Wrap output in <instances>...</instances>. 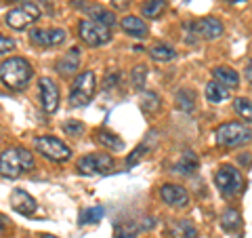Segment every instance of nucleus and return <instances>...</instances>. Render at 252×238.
I'll use <instances>...</instances> for the list:
<instances>
[{
  "mask_svg": "<svg viewBox=\"0 0 252 238\" xmlns=\"http://www.w3.org/2000/svg\"><path fill=\"white\" fill-rule=\"evenodd\" d=\"M34 156L23 146H11L2 150V154H0V175L6 179H17L26 173L34 171Z\"/></svg>",
  "mask_w": 252,
  "mask_h": 238,
  "instance_id": "1",
  "label": "nucleus"
},
{
  "mask_svg": "<svg viewBox=\"0 0 252 238\" xmlns=\"http://www.w3.org/2000/svg\"><path fill=\"white\" fill-rule=\"evenodd\" d=\"M32 76H34L32 63L23 57H9L0 63V80L11 91H23Z\"/></svg>",
  "mask_w": 252,
  "mask_h": 238,
  "instance_id": "2",
  "label": "nucleus"
},
{
  "mask_svg": "<svg viewBox=\"0 0 252 238\" xmlns=\"http://www.w3.org/2000/svg\"><path fill=\"white\" fill-rule=\"evenodd\" d=\"M252 141V129L246 122H223L215 129V144L219 148H240Z\"/></svg>",
  "mask_w": 252,
  "mask_h": 238,
  "instance_id": "3",
  "label": "nucleus"
},
{
  "mask_svg": "<svg viewBox=\"0 0 252 238\" xmlns=\"http://www.w3.org/2000/svg\"><path fill=\"white\" fill-rule=\"evenodd\" d=\"M97 93V76L93 70H84L76 76L74 84L69 86V106L74 108H84L91 104V99Z\"/></svg>",
  "mask_w": 252,
  "mask_h": 238,
  "instance_id": "4",
  "label": "nucleus"
},
{
  "mask_svg": "<svg viewBox=\"0 0 252 238\" xmlns=\"http://www.w3.org/2000/svg\"><path fill=\"white\" fill-rule=\"evenodd\" d=\"M215 186L225 200H231L244 190L242 171H238L233 164H220L215 173Z\"/></svg>",
  "mask_w": 252,
  "mask_h": 238,
  "instance_id": "5",
  "label": "nucleus"
},
{
  "mask_svg": "<svg viewBox=\"0 0 252 238\" xmlns=\"http://www.w3.org/2000/svg\"><path fill=\"white\" fill-rule=\"evenodd\" d=\"M34 148L38 154H42L46 160L51 162H67L72 158V150H69L59 137L55 135H40L34 137Z\"/></svg>",
  "mask_w": 252,
  "mask_h": 238,
  "instance_id": "6",
  "label": "nucleus"
},
{
  "mask_svg": "<svg viewBox=\"0 0 252 238\" xmlns=\"http://www.w3.org/2000/svg\"><path fill=\"white\" fill-rule=\"evenodd\" d=\"M38 19H40V6L34 4V2H26L21 6H15V9H11L4 15V23L11 30H17V32L32 28Z\"/></svg>",
  "mask_w": 252,
  "mask_h": 238,
  "instance_id": "7",
  "label": "nucleus"
},
{
  "mask_svg": "<svg viewBox=\"0 0 252 238\" xmlns=\"http://www.w3.org/2000/svg\"><path fill=\"white\" fill-rule=\"evenodd\" d=\"M78 36L89 46H103L112 40V28L93 19H80V23H78Z\"/></svg>",
  "mask_w": 252,
  "mask_h": 238,
  "instance_id": "8",
  "label": "nucleus"
},
{
  "mask_svg": "<svg viewBox=\"0 0 252 238\" xmlns=\"http://www.w3.org/2000/svg\"><path fill=\"white\" fill-rule=\"evenodd\" d=\"M76 166L80 175H107L114 169V158L109 154H86L78 158Z\"/></svg>",
  "mask_w": 252,
  "mask_h": 238,
  "instance_id": "9",
  "label": "nucleus"
},
{
  "mask_svg": "<svg viewBox=\"0 0 252 238\" xmlns=\"http://www.w3.org/2000/svg\"><path fill=\"white\" fill-rule=\"evenodd\" d=\"M38 95H40V108L46 114H55L59 110L61 95H59V86L53 78L49 76L38 78Z\"/></svg>",
  "mask_w": 252,
  "mask_h": 238,
  "instance_id": "10",
  "label": "nucleus"
},
{
  "mask_svg": "<svg viewBox=\"0 0 252 238\" xmlns=\"http://www.w3.org/2000/svg\"><path fill=\"white\" fill-rule=\"evenodd\" d=\"M187 28L204 40H217V38L223 36V23L217 17H202L198 21H191Z\"/></svg>",
  "mask_w": 252,
  "mask_h": 238,
  "instance_id": "11",
  "label": "nucleus"
},
{
  "mask_svg": "<svg viewBox=\"0 0 252 238\" xmlns=\"http://www.w3.org/2000/svg\"><path fill=\"white\" fill-rule=\"evenodd\" d=\"M160 198L168 207H177V209H183L189 204V194L183 186H177V184H164L160 188Z\"/></svg>",
  "mask_w": 252,
  "mask_h": 238,
  "instance_id": "12",
  "label": "nucleus"
},
{
  "mask_svg": "<svg viewBox=\"0 0 252 238\" xmlns=\"http://www.w3.org/2000/svg\"><path fill=\"white\" fill-rule=\"evenodd\" d=\"M11 207H13V211H17L19 215L30 217V215H34V213H36L38 204H36L34 198H32V196L26 192V190L15 188L13 192H11Z\"/></svg>",
  "mask_w": 252,
  "mask_h": 238,
  "instance_id": "13",
  "label": "nucleus"
},
{
  "mask_svg": "<svg viewBox=\"0 0 252 238\" xmlns=\"http://www.w3.org/2000/svg\"><path fill=\"white\" fill-rule=\"evenodd\" d=\"M80 57H82V51L78 49V46H72V49L65 51L57 59V72L61 76H72V74H76L78 66H80Z\"/></svg>",
  "mask_w": 252,
  "mask_h": 238,
  "instance_id": "14",
  "label": "nucleus"
},
{
  "mask_svg": "<svg viewBox=\"0 0 252 238\" xmlns=\"http://www.w3.org/2000/svg\"><path fill=\"white\" fill-rule=\"evenodd\" d=\"M212 78H215V82L223 84L225 89H238L240 86V74L229 66H217L212 70Z\"/></svg>",
  "mask_w": 252,
  "mask_h": 238,
  "instance_id": "15",
  "label": "nucleus"
},
{
  "mask_svg": "<svg viewBox=\"0 0 252 238\" xmlns=\"http://www.w3.org/2000/svg\"><path fill=\"white\" fill-rule=\"evenodd\" d=\"M198 166H200L198 154L191 152V150H187V152L181 154V158L177 160V164H175V173L189 177V175H193V173L198 171Z\"/></svg>",
  "mask_w": 252,
  "mask_h": 238,
  "instance_id": "16",
  "label": "nucleus"
},
{
  "mask_svg": "<svg viewBox=\"0 0 252 238\" xmlns=\"http://www.w3.org/2000/svg\"><path fill=\"white\" fill-rule=\"evenodd\" d=\"M120 26L122 30L126 32L128 36H135V38H145L147 36V26H145V21L137 17V15H126V17L120 19Z\"/></svg>",
  "mask_w": 252,
  "mask_h": 238,
  "instance_id": "17",
  "label": "nucleus"
},
{
  "mask_svg": "<svg viewBox=\"0 0 252 238\" xmlns=\"http://www.w3.org/2000/svg\"><path fill=\"white\" fill-rule=\"evenodd\" d=\"M84 11H86V15H89L93 21L103 23V26H107V28H114L116 26V15L109 11V9H105V6L93 4V6H84Z\"/></svg>",
  "mask_w": 252,
  "mask_h": 238,
  "instance_id": "18",
  "label": "nucleus"
},
{
  "mask_svg": "<svg viewBox=\"0 0 252 238\" xmlns=\"http://www.w3.org/2000/svg\"><path fill=\"white\" fill-rule=\"evenodd\" d=\"M175 106L181 110V112H193L195 110V91L193 89H187V86H183V89H179L177 95H175Z\"/></svg>",
  "mask_w": 252,
  "mask_h": 238,
  "instance_id": "19",
  "label": "nucleus"
},
{
  "mask_svg": "<svg viewBox=\"0 0 252 238\" xmlns=\"http://www.w3.org/2000/svg\"><path fill=\"white\" fill-rule=\"evenodd\" d=\"M94 139H97L99 146H103L105 150H109V152H116V150H122V139L118 137L116 133L107 131V129H97V133H94Z\"/></svg>",
  "mask_w": 252,
  "mask_h": 238,
  "instance_id": "20",
  "label": "nucleus"
},
{
  "mask_svg": "<svg viewBox=\"0 0 252 238\" xmlns=\"http://www.w3.org/2000/svg\"><path fill=\"white\" fill-rule=\"evenodd\" d=\"M220 228H223L227 234L238 232V230L242 228V215H240V211L233 209V207L225 209L223 215H220Z\"/></svg>",
  "mask_w": 252,
  "mask_h": 238,
  "instance_id": "21",
  "label": "nucleus"
},
{
  "mask_svg": "<svg viewBox=\"0 0 252 238\" xmlns=\"http://www.w3.org/2000/svg\"><path fill=\"white\" fill-rule=\"evenodd\" d=\"M204 95H206V99L210 101V104H223V101L229 99V89H225L223 84L219 82H208L206 89H204Z\"/></svg>",
  "mask_w": 252,
  "mask_h": 238,
  "instance_id": "22",
  "label": "nucleus"
},
{
  "mask_svg": "<svg viewBox=\"0 0 252 238\" xmlns=\"http://www.w3.org/2000/svg\"><path fill=\"white\" fill-rule=\"evenodd\" d=\"M149 57L158 63H166L177 57V51L172 49L170 44H154L152 49H149Z\"/></svg>",
  "mask_w": 252,
  "mask_h": 238,
  "instance_id": "23",
  "label": "nucleus"
},
{
  "mask_svg": "<svg viewBox=\"0 0 252 238\" xmlns=\"http://www.w3.org/2000/svg\"><path fill=\"white\" fill-rule=\"evenodd\" d=\"M164 9H166V0H145L141 6V13L145 19H156L164 13Z\"/></svg>",
  "mask_w": 252,
  "mask_h": 238,
  "instance_id": "24",
  "label": "nucleus"
},
{
  "mask_svg": "<svg viewBox=\"0 0 252 238\" xmlns=\"http://www.w3.org/2000/svg\"><path fill=\"white\" fill-rule=\"evenodd\" d=\"M139 108H141V112L143 114H154L160 110V97H158L156 93L152 91H145L143 95H141V99H139Z\"/></svg>",
  "mask_w": 252,
  "mask_h": 238,
  "instance_id": "25",
  "label": "nucleus"
},
{
  "mask_svg": "<svg viewBox=\"0 0 252 238\" xmlns=\"http://www.w3.org/2000/svg\"><path fill=\"white\" fill-rule=\"evenodd\" d=\"M233 110H235V114H238L246 124H252V101L250 99L238 97L233 101Z\"/></svg>",
  "mask_w": 252,
  "mask_h": 238,
  "instance_id": "26",
  "label": "nucleus"
},
{
  "mask_svg": "<svg viewBox=\"0 0 252 238\" xmlns=\"http://www.w3.org/2000/svg\"><path fill=\"white\" fill-rule=\"evenodd\" d=\"M103 215H105V209L103 207H91V209H84L82 213H80V224L82 226H86V224H97V221H101L103 219Z\"/></svg>",
  "mask_w": 252,
  "mask_h": 238,
  "instance_id": "27",
  "label": "nucleus"
},
{
  "mask_svg": "<svg viewBox=\"0 0 252 238\" xmlns=\"http://www.w3.org/2000/svg\"><path fill=\"white\" fill-rule=\"evenodd\" d=\"M145 80H147V66L145 63H139V66H135L130 70V82L135 89H143Z\"/></svg>",
  "mask_w": 252,
  "mask_h": 238,
  "instance_id": "28",
  "label": "nucleus"
},
{
  "mask_svg": "<svg viewBox=\"0 0 252 238\" xmlns=\"http://www.w3.org/2000/svg\"><path fill=\"white\" fill-rule=\"evenodd\" d=\"M30 40L36 46H51V38H49V28H36L30 32Z\"/></svg>",
  "mask_w": 252,
  "mask_h": 238,
  "instance_id": "29",
  "label": "nucleus"
},
{
  "mask_svg": "<svg viewBox=\"0 0 252 238\" xmlns=\"http://www.w3.org/2000/svg\"><path fill=\"white\" fill-rule=\"evenodd\" d=\"M63 131H65L67 135H72V137H80V135L84 133V124L80 122V120H65L63 122Z\"/></svg>",
  "mask_w": 252,
  "mask_h": 238,
  "instance_id": "30",
  "label": "nucleus"
},
{
  "mask_svg": "<svg viewBox=\"0 0 252 238\" xmlns=\"http://www.w3.org/2000/svg\"><path fill=\"white\" fill-rule=\"evenodd\" d=\"M147 150H149V146H147V144H141V146H137V148L130 152V156L126 158V166H135V164L141 160V158H143V156L147 154Z\"/></svg>",
  "mask_w": 252,
  "mask_h": 238,
  "instance_id": "31",
  "label": "nucleus"
},
{
  "mask_svg": "<svg viewBox=\"0 0 252 238\" xmlns=\"http://www.w3.org/2000/svg\"><path fill=\"white\" fill-rule=\"evenodd\" d=\"M65 30L61 28H49V38H51V46H59L61 42H65Z\"/></svg>",
  "mask_w": 252,
  "mask_h": 238,
  "instance_id": "32",
  "label": "nucleus"
},
{
  "mask_svg": "<svg viewBox=\"0 0 252 238\" xmlns=\"http://www.w3.org/2000/svg\"><path fill=\"white\" fill-rule=\"evenodd\" d=\"M15 49V40L9 36H2L0 34V55H4V53H9Z\"/></svg>",
  "mask_w": 252,
  "mask_h": 238,
  "instance_id": "33",
  "label": "nucleus"
},
{
  "mask_svg": "<svg viewBox=\"0 0 252 238\" xmlns=\"http://www.w3.org/2000/svg\"><path fill=\"white\" fill-rule=\"evenodd\" d=\"M118 80H120V74H118V72L107 74V76H105V80H103V89H114Z\"/></svg>",
  "mask_w": 252,
  "mask_h": 238,
  "instance_id": "34",
  "label": "nucleus"
},
{
  "mask_svg": "<svg viewBox=\"0 0 252 238\" xmlns=\"http://www.w3.org/2000/svg\"><path fill=\"white\" fill-rule=\"evenodd\" d=\"M114 238H135V232H132V230H126V228H120V226H116Z\"/></svg>",
  "mask_w": 252,
  "mask_h": 238,
  "instance_id": "35",
  "label": "nucleus"
},
{
  "mask_svg": "<svg viewBox=\"0 0 252 238\" xmlns=\"http://www.w3.org/2000/svg\"><path fill=\"white\" fill-rule=\"evenodd\" d=\"M181 228H183L185 238H195V236H198V230H195L191 224H187V221H183V224H181Z\"/></svg>",
  "mask_w": 252,
  "mask_h": 238,
  "instance_id": "36",
  "label": "nucleus"
},
{
  "mask_svg": "<svg viewBox=\"0 0 252 238\" xmlns=\"http://www.w3.org/2000/svg\"><path fill=\"white\" fill-rule=\"evenodd\" d=\"M128 4H130L128 0H112V6H114V9H118V11H124Z\"/></svg>",
  "mask_w": 252,
  "mask_h": 238,
  "instance_id": "37",
  "label": "nucleus"
},
{
  "mask_svg": "<svg viewBox=\"0 0 252 238\" xmlns=\"http://www.w3.org/2000/svg\"><path fill=\"white\" fill-rule=\"evenodd\" d=\"M238 160H240V164L244 166V169H248L250 162H252V156H250V154H244V156H240V158H238Z\"/></svg>",
  "mask_w": 252,
  "mask_h": 238,
  "instance_id": "38",
  "label": "nucleus"
},
{
  "mask_svg": "<svg viewBox=\"0 0 252 238\" xmlns=\"http://www.w3.org/2000/svg\"><path fill=\"white\" fill-rule=\"evenodd\" d=\"M4 228H9V221H6L4 215H0V238L4 236Z\"/></svg>",
  "mask_w": 252,
  "mask_h": 238,
  "instance_id": "39",
  "label": "nucleus"
},
{
  "mask_svg": "<svg viewBox=\"0 0 252 238\" xmlns=\"http://www.w3.org/2000/svg\"><path fill=\"white\" fill-rule=\"evenodd\" d=\"M246 80L252 84V59L248 61V66H246Z\"/></svg>",
  "mask_w": 252,
  "mask_h": 238,
  "instance_id": "40",
  "label": "nucleus"
},
{
  "mask_svg": "<svg viewBox=\"0 0 252 238\" xmlns=\"http://www.w3.org/2000/svg\"><path fill=\"white\" fill-rule=\"evenodd\" d=\"M229 4H244V2H248V0H227Z\"/></svg>",
  "mask_w": 252,
  "mask_h": 238,
  "instance_id": "41",
  "label": "nucleus"
},
{
  "mask_svg": "<svg viewBox=\"0 0 252 238\" xmlns=\"http://www.w3.org/2000/svg\"><path fill=\"white\" fill-rule=\"evenodd\" d=\"M40 238H57V236H53V234H42Z\"/></svg>",
  "mask_w": 252,
  "mask_h": 238,
  "instance_id": "42",
  "label": "nucleus"
},
{
  "mask_svg": "<svg viewBox=\"0 0 252 238\" xmlns=\"http://www.w3.org/2000/svg\"><path fill=\"white\" fill-rule=\"evenodd\" d=\"M235 238H244V236H235Z\"/></svg>",
  "mask_w": 252,
  "mask_h": 238,
  "instance_id": "43",
  "label": "nucleus"
},
{
  "mask_svg": "<svg viewBox=\"0 0 252 238\" xmlns=\"http://www.w3.org/2000/svg\"><path fill=\"white\" fill-rule=\"evenodd\" d=\"M15 2H21V0H15Z\"/></svg>",
  "mask_w": 252,
  "mask_h": 238,
  "instance_id": "44",
  "label": "nucleus"
}]
</instances>
